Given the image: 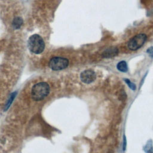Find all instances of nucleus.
Returning a JSON list of instances; mask_svg holds the SVG:
<instances>
[{"mask_svg": "<svg viewBox=\"0 0 153 153\" xmlns=\"http://www.w3.org/2000/svg\"><path fill=\"white\" fill-rule=\"evenodd\" d=\"M12 24L14 28H15L16 29H18L23 24V19L20 17H16L14 19Z\"/></svg>", "mask_w": 153, "mask_h": 153, "instance_id": "6e6552de", "label": "nucleus"}, {"mask_svg": "<svg viewBox=\"0 0 153 153\" xmlns=\"http://www.w3.org/2000/svg\"><path fill=\"white\" fill-rule=\"evenodd\" d=\"M117 68L118 71L123 72H126L128 71L127 65L125 61H121L118 62L117 65Z\"/></svg>", "mask_w": 153, "mask_h": 153, "instance_id": "0eeeda50", "label": "nucleus"}, {"mask_svg": "<svg viewBox=\"0 0 153 153\" xmlns=\"http://www.w3.org/2000/svg\"><path fill=\"white\" fill-rule=\"evenodd\" d=\"M50 91V88L48 83L45 82H39L35 84L32 87L31 96L34 100H41L48 96Z\"/></svg>", "mask_w": 153, "mask_h": 153, "instance_id": "f257e3e1", "label": "nucleus"}, {"mask_svg": "<svg viewBox=\"0 0 153 153\" xmlns=\"http://www.w3.org/2000/svg\"><path fill=\"white\" fill-rule=\"evenodd\" d=\"M124 81L126 82V83L128 85V86L133 90H136V85L133 83L132 82H131L128 79H124Z\"/></svg>", "mask_w": 153, "mask_h": 153, "instance_id": "9d476101", "label": "nucleus"}, {"mask_svg": "<svg viewBox=\"0 0 153 153\" xmlns=\"http://www.w3.org/2000/svg\"><path fill=\"white\" fill-rule=\"evenodd\" d=\"M27 46L32 53L38 54L44 50L45 43L41 36L38 34H34L29 38Z\"/></svg>", "mask_w": 153, "mask_h": 153, "instance_id": "f03ea898", "label": "nucleus"}, {"mask_svg": "<svg viewBox=\"0 0 153 153\" xmlns=\"http://www.w3.org/2000/svg\"><path fill=\"white\" fill-rule=\"evenodd\" d=\"M118 54V48L115 47H110L105 50L102 54V56L104 58H111Z\"/></svg>", "mask_w": 153, "mask_h": 153, "instance_id": "423d86ee", "label": "nucleus"}, {"mask_svg": "<svg viewBox=\"0 0 153 153\" xmlns=\"http://www.w3.org/2000/svg\"><path fill=\"white\" fill-rule=\"evenodd\" d=\"M144 150L146 153H153L152 150V141L149 139L147 141L145 146L144 148Z\"/></svg>", "mask_w": 153, "mask_h": 153, "instance_id": "1a4fd4ad", "label": "nucleus"}, {"mask_svg": "<svg viewBox=\"0 0 153 153\" xmlns=\"http://www.w3.org/2000/svg\"><path fill=\"white\" fill-rule=\"evenodd\" d=\"M69 65V60L62 57H52L49 62V67L53 71H60L68 67Z\"/></svg>", "mask_w": 153, "mask_h": 153, "instance_id": "7ed1b4c3", "label": "nucleus"}, {"mask_svg": "<svg viewBox=\"0 0 153 153\" xmlns=\"http://www.w3.org/2000/svg\"><path fill=\"white\" fill-rule=\"evenodd\" d=\"M126 146V140L125 136H124V140H123V149L124 150H125Z\"/></svg>", "mask_w": 153, "mask_h": 153, "instance_id": "ddd939ff", "label": "nucleus"}, {"mask_svg": "<svg viewBox=\"0 0 153 153\" xmlns=\"http://www.w3.org/2000/svg\"><path fill=\"white\" fill-rule=\"evenodd\" d=\"M146 52H147L151 56H153V47L149 48L147 50Z\"/></svg>", "mask_w": 153, "mask_h": 153, "instance_id": "f8f14e48", "label": "nucleus"}, {"mask_svg": "<svg viewBox=\"0 0 153 153\" xmlns=\"http://www.w3.org/2000/svg\"><path fill=\"white\" fill-rule=\"evenodd\" d=\"M147 36L144 33H140L131 38L128 43L127 47L131 50H136L140 48L145 42Z\"/></svg>", "mask_w": 153, "mask_h": 153, "instance_id": "20e7f679", "label": "nucleus"}, {"mask_svg": "<svg viewBox=\"0 0 153 153\" xmlns=\"http://www.w3.org/2000/svg\"><path fill=\"white\" fill-rule=\"evenodd\" d=\"M14 94H12V95L10 96V99L8 100V103H7V108H8V106H9L11 105V102H13V99H14Z\"/></svg>", "mask_w": 153, "mask_h": 153, "instance_id": "9b49d317", "label": "nucleus"}, {"mask_svg": "<svg viewBox=\"0 0 153 153\" xmlns=\"http://www.w3.org/2000/svg\"><path fill=\"white\" fill-rule=\"evenodd\" d=\"M80 78L82 82L90 84L94 81L96 78V75L93 71L91 69H87L81 72Z\"/></svg>", "mask_w": 153, "mask_h": 153, "instance_id": "39448f33", "label": "nucleus"}]
</instances>
